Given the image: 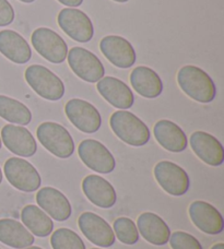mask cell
<instances>
[{"label":"cell","mask_w":224,"mask_h":249,"mask_svg":"<svg viewBox=\"0 0 224 249\" xmlns=\"http://www.w3.org/2000/svg\"><path fill=\"white\" fill-rule=\"evenodd\" d=\"M177 82L186 95L199 103H211L217 96L216 83L199 67L191 65L182 67L177 72Z\"/></svg>","instance_id":"6da1fadb"},{"label":"cell","mask_w":224,"mask_h":249,"mask_svg":"<svg viewBox=\"0 0 224 249\" xmlns=\"http://www.w3.org/2000/svg\"><path fill=\"white\" fill-rule=\"evenodd\" d=\"M110 124L115 135L129 145L142 146L150 140L147 124L128 110H117L112 114Z\"/></svg>","instance_id":"7a4b0ae2"},{"label":"cell","mask_w":224,"mask_h":249,"mask_svg":"<svg viewBox=\"0 0 224 249\" xmlns=\"http://www.w3.org/2000/svg\"><path fill=\"white\" fill-rule=\"evenodd\" d=\"M38 141L45 149L59 159H68L75 152V142L67 129L53 122L41 124L37 130Z\"/></svg>","instance_id":"3957f363"},{"label":"cell","mask_w":224,"mask_h":249,"mask_svg":"<svg viewBox=\"0 0 224 249\" xmlns=\"http://www.w3.org/2000/svg\"><path fill=\"white\" fill-rule=\"evenodd\" d=\"M25 80L37 95L48 101H58L65 95L60 78L41 65H32L25 70Z\"/></svg>","instance_id":"277c9868"},{"label":"cell","mask_w":224,"mask_h":249,"mask_svg":"<svg viewBox=\"0 0 224 249\" xmlns=\"http://www.w3.org/2000/svg\"><path fill=\"white\" fill-rule=\"evenodd\" d=\"M3 171L7 180L18 190L33 193L41 187V175L32 164L23 159H8L4 163Z\"/></svg>","instance_id":"5b68a950"},{"label":"cell","mask_w":224,"mask_h":249,"mask_svg":"<svg viewBox=\"0 0 224 249\" xmlns=\"http://www.w3.org/2000/svg\"><path fill=\"white\" fill-rule=\"evenodd\" d=\"M31 41L34 50L52 64H61L66 60L68 45L55 31L38 28L32 33Z\"/></svg>","instance_id":"8992f818"},{"label":"cell","mask_w":224,"mask_h":249,"mask_svg":"<svg viewBox=\"0 0 224 249\" xmlns=\"http://www.w3.org/2000/svg\"><path fill=\"white\" fill-rule=\"evenodd\" d=\"M68 64L77 77L90 83L98 82L105 74L102 61L83 47H74L68 51Z\"/></svg>","instance_id":"52a82bcc"},{"label":"cell","mask_w":224,"mask_h":249,"mask_svg":"<svg viewBox=\"0 0 224 249\" xmlns=\"http://www.w3.org/2000/svg\"><path fill=\"white\" fill-rule=\"evenodd\" d=\"M58 25L70 38L79 43H88L94 35V26L87 13L75 8H65L57 17Z\"/></svg>","instance_id":"ba28073f"},{"label":"cell","mask_w":224,"mask_h":249,"mask_svg":"<svg viewBox=\"0 0 224 249\" xmlns=\"http://www.w3.org/2000/svg\"><path fill=\"white\" fill-rule=\"evenodd\" d=\"M154 177L164 191L174 197L185 195L190 187V179L186 171L177 164L162 161L154 166Z\"/></svg>","instance_id":"9c48e42d"},{"label":"cell","mask_w":224,"mask_h":249,"mask_svg":"<svg viewBox=\"0 0 224 249\" xmlns=\"http://www.w3.org/2000/svg\"><path fill=\"white\" fill-rule=\"evenodd\" d=\"M78 154L81 161L90 170L101 174H110L115 170L116 162L111 151L100 141L83 140L78 146Z\"/></svg>","instance_id":"30bf717a"},{"label":"cell","mask_w":224,"mask_h":249,"mask_svg":"<svg viewBox=\"0 0 224 249\" xmlns=\"http://www.w3.org/2000/svg\"><path fill=\"white\" fill-rule=\"evenodd\" d=\"M65 113L70 123L86 133H94L101 128L102 117L98 110L91 103L80 100L73 99L67 102Z\"/></svg>","instance_id":"8fae6325"},{"label":"cell","mask_w":224,"mask_h":249,"mask_svg":"<svg viewBox=\"0 0 224 249\" xmlns=\"http://www.w3.org/2000/svg\"><path fill=\"white\" fill-rule=\"evenodd\" d=\"M79 229L88 241L98 247H111L115 243L113 229L107 222L93 212H84L78 219Z\"/></svg>","instance_id":"7c38bea8"},{"label":"cell","mask_w":224,"mask_h":249,"mask_svg":"<svg viewBox=\"0 0 224 249\" xmlns=\"http://www.w3.org/2000/svg\"><path fill=\"white\" fill-rule=\"evenodd\" d=\"M100 50L107 60L117 68H131L137 60V54L131 43L117 35L103 37L100 42Z\"/></svg>","instance_id":"4fadbf2b"},{"label":"cell","mask_w":224,"mask_h":249,"mask_svg":"<svg viewBox=\"0 0 224 249\" xmlns=\"http://www.w3.org/2000/svg\"><path fill=\"white\" fill-rule=\"evenodd\" d=\"M188 211L191 222L201 232L209 235H217L223 232V216L212 204L197 200L190 204Z\"/></svg>","instance_id":"5bb4252c"},{"label":"cell","mask_w":224,"mask_h":249,"mask_svg":"<svg viewBox=\"0 0 224 249\" xmlns=\"http://www.w3.org/2000/svg\"><path fill=\"white\" fill-rule=\"evenodd\" d=\"M1 140L10 152L19 157H33L37 151L33 135L23 126L6 124L1 130Z\"/></svg>","instance_id":"9a60e30c"},{"label":"cell","mask_w":224,"mask_h":249,"mask_svg":"<svg viewBox=\"0 0 224 249\" xmlns=\"http://www.w3.org/2000/svg\"><path fill=\"white\" fill-rule=\"evenodd\" d=\"M192 151L210 166H220L224 162V149L216 137L205 131H195L189 138Z\"/></svg>","instance_id":"2e32d148"},{"label":"cell","mask_w":224,"mask_h":249,"mask_svg":"<svg viewBox=\"0 0 224 249\" xmlns=\"http://www.w3.org/2000/svg\"><path fill=\"white\" fill-rule=\"evenodd\" d=\"M37 202L45 213L58 222L67 221L71 215V206L66 196L53 187H44L37 194Z\"/></svg>","instance_id":"e0dca14e"},{"label":"cell","mask_w":224,"mask_h":249,"mask_svg":"<svg viewBox=\"0 0 224 249\" xmlns=\"http://www.w3.org/2000/svg\"><path fill=\"white\" fill-rule=\"evenodd\" d=\"M96 89L109 103L118 109H128L133 105L134 96L126 83L114 77H103Z\"/></svg>","instance_id":"ac0fdd59"},{"label":"cell","mask_w":224,"mask_h":249,"mask_svg":"<svg viewBox=\"0 0 224 249\" xmlns=\"http://www.w3.org/2000/svg\"><path fill=\"white\" fill-rule=\"evenodd\" d=\"M82 190L94 206L109 209L115 206L117 195L113 185L98 175H89L82 180Z\"/></svg>","instance_id":"d6986e66"},{"label":"cell","mask_w":224,"mask_h":249,"mask_svg":"<svg viewBox=\"0 0 224 249\" xmlns=\"http://www.w3.org/2000/svg\"><path fill=\"white\" fill-rule=\"evenodd\" d=\"M138 232L148 243L155 246H163L168 243L171 230L162 217L152 212H145L137 220Z\"/></svg>","instance_id":"ffe728a7"},{"label":"cell","mask_w":224,"mask_h":249,"mask_svg":"<svg viewBox=\"0 0 224 249\" xmlns=\"http://www.w3.org/2000/svg\"><path fill=\"white\" fill-rule=\"evenodd\" d=\"M154 138L161 146L173 153L185 151L188 145V139L183 129L168 119H162L154 124Z\"/></svg>","instance_id":"44dd1931"},{"label":"cell","mask_w":224,"mask_h":249,"mask_svg":"<svg viewBox=\"0 0 224 249\" xmlns=\"http://www.w3.org/2000/svg\"><path fill=\"white\" fill-rule=\"evenodd\" d=\"M0 53L15 64L23 65L32 58L29 43L12 30L0 31Z\"/></svg>","instance_id":"7402d4cb"},{"label":"cell","mask_w":224,"mask_h":249,"mask_svg":"<svg viewBox=\"0 0 224 249\" xmlns=\"http://www.w3.org/2000/svg\"><path fill=\"white\" fill-rule=\"evenodd\" d=\"M131 83L139 95L146 99H155L163 92V81L153 69L139 66L131 73Z\"/></svg>","instance_id":"603a6c76"},{"label":"cell","mask_w":224,"mask_h":249,"mask_svg":"<svg viewBox=\"0 0 224 249\" xmlns=\"http://www.w3.org/2000/svg\"><path fill=\"white\" fill-rule=\"evenodd\" d=\"M0 242L9 247L23 249L32 246L35 239L25 226L12 219L0 220Z\"/></svg>","instance_id":"cb8c5ba5"},{"label":"cell","mask_w":224,"mask_h":249,"mask_svg":"<svg viewBox=\"0 0 224 249\" xmlns=\"http://www.w3.org/2000/svg\"><path fill=\"white\" fill-rule=\"evenodd\" d=\"M21 219L23 224L35 236L46 237L52 234L54 223L51 217L41 208L33 204H28L21 212Z\"/></svg>","instance_id":"d4e9b609"},{"label":"cell","mask_w":224,"mask_h":249,"mask_svg":"<svg viewBox=\"0 0 224 249\" xmlns=\"http://www.w3.org/2000/svg\"><path fill=\"white\" fill-rule=\"evenodd\" d=\"M0 117L11 124L26 126L32 121V113L28 106L12 97L0 95Z\"/></svg>","instance_id":"484cf974"},{"label":"cell","mask_w":224,"mask_h":249,"mask_svg":"<svg viewBox=\"0 0 224 249\" xmlns=\"http://www.w3.org/2000/svg\"><path fill=\"white\" fill-rule=\"evenodd\" d=\"M53 249H86V245L79 235L69 229H58L51 237Z\"/></svg>","instance_id":"4316f807"},{"label":"cell","mask_w":224,"mask_h":249,"mask_svg":"<svg viewBox=\"0 0 224 249\" xmlns=\"http://www.w3.org/2000/svg\"><path fill=\"white\" fill-rule=\"evenodd\" d=\"M114 234L125 245H134L139 241V232L134 222L128 217H118L114 222Z\"/></svg>","instance_id":"83f0119b"},{"label":"cell","mask_w":224,"mask_h":249,"mask_svg":"<svg viewBox=\"0 0 224 249\" xmlns=\"http://www.w3.org/2000/svg\"><path fill=\"white\" fill-rule=\"evenodd\" d=\"M168 242L172 249H203L198 239L182 231L172 233Z\"/></svg>","instance_id":"f1b7e54d"},{"label":"cell","mask_w":224,"mask_h":249,"mask_svg":"<svg viewBox=\"0 0 224 249\" xmlns=\"http://www.w3.org/2000/svg\"><path fill=\"white\" fill-rule=\"evenodd\" d=\"M16 13L8 0H0V26L10 25L15 20Z\"/></svg>","instance_id":"f546056e"},{"label":"cell","mask_w":224,"mask_h":249,"mask_svg":"<svg viewBox=\"0 0 224 249\" xmlns=\"http://www.w3.org/2000/svg\"><path fill=\"white\" fill-rule=\"evenodd\" d=\"M60 3L65 4L67 7H73V8H77L79 6H81L83 0H58Z\"/></svg>","instance_id":"4dcf8cb0"},{"label":"cell","mask_w":224,"mask_h":249,"mask_svg":"<svg viewBox=\"0 0 224 249\" xmlns=\"http://www.w3.org/2000/svg\"><path fill=\"white\" fill-rule=\"evenodd\" d=\"M211 249H224V244L223 243H218L216 245H213Z\"/></svg>","instance_id":"1f68e13d"},{"label":"cell","mask_w":224,"mask_h":249,"mask_svg":"<svg viewBox=\"0 0 224 249\" xmlns=\"http://www.w3.org/2000/svg\"><path fill=\"white\" fill-rule=\"evenodd\" d=\"M23 249H43L41 247H37V246H30V247H26V248H23Z\"/></svg>","instance_id":"d6a6232c"},{"label":"cell","mask_w":224,"mask_h":249,"mask_svg":"<svg viewBox=\"0 0 224 249\" xmlns=\"http://www.w3.org/2000/svg\"><path fill=\"white\" fill-rule=\"evenodd\" d=\"M20 1L25 2V3H32V2L35 1V0H20Z\"/></svg>","instance_id":"836d02e7"},{"label":"cell","mask_w":224,"mask_h":249,"mask_svg":"<svg viewBox=\"0 0 224 249\" xmlns=\"http://www.w3.org/2000/svg\"><path fill=\"white\" fill-rule=\"evenodd\" d=\"M113 1H116V2H122V3H124V2H127V1H129V0H113Z\"/></svg>","instance_id":"e575fe53"},{"label":"cell","mask_w":224,"mask_h":249,"mask_svg":"<svg viewBox=\"0 0 224 249\" xmlns=\"http://www.w3.org/2000/svg\"><path fill=\"white\" fill-rule=\"evenodd\" d=\"M2 181V172H1V168H0V184H1Z\"/></svg>","instance_id":"d590c367"},{"label":"cell","mask_w":224,"mask_h":249,"mask_svg":"<svg viewBox=\"0 0 224 249\" xmlns=\"http://www.w3.org/2000/svg\"><path fill=\"white\" fill-rule=\"evenodd\" d=\"M0 149H1V138H0Z\"/></svg>","instance_id":"8d00e7d4"},{"label":"cell","mask_w":224,"mask_h":249,"mask_svg":"<svg viewBox=\"0 0 224 249\" xmlns=\"http://www.w3.org/2000/svg\"><path fill=\"white\" fill-rule=\"evenodd\" d=\"M92 249H101V248H92Z\"/></svg>","instance_id":"74e56055"},{"label":"cell","mask_w":224,"mask_h":249,"mask_svg":"<svg viewBox=\"0 0 224 249\" xmlns=\"http://www.w3.org/2000/svg\"><path fill=\"white\" fill-rule=\"evenodd\" d=\"M0 249H1V248H0Z\"/></svg>","instance_id":"f35d334b"}]
</instances>
